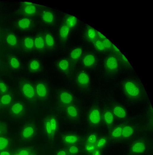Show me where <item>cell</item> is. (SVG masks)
Masks as SVG:
<instances>
[{
  "label": "cell",
  "instance_id": "37",
  "mask_svg": "<svg viewBox=\"0 0 153 155\" xmlns=\"http://www.w3.org/2000/svg\"><path fill=\"white\" fill-rule=\"evenodd\" d=\"M86 150L89 152H93L96 148V145L95 144H92L89 143L86 146Z\"/></svg>",
  "mask_w": 153,
  "mask_h": 155
},
{
  "label": "cell",
  "instance_id": "19",
  "mask_svg": "<svg viewBox=\"0 0 153 155\" xmlns=\"http://www.w3.org/2000/svg\"><path fill=\"white\" fill-rule=\"evenodd\" d=\"M66 111L67 115L71 118L75 119L78 117V110L74 106L71 104L68 105Z\"/></svg>",
  "mask_w": 153,
  "mask_h": 155
},
{
  "label": "cell",
  "instance_id": "28",
  "mask_svg": "<svg viewBox=\"0 0 153 155\" xmlns=\"http://www.w3.org/2000/svg\"><path fill=\"white\" fill-rule=\"evenodd\" d=\"M6 41L9 45L12 46H15L17 43L16 36L13 34H9L7 36Z\"/></svg>",
  "mask_w": 153,
  "mask_h": 155
},
{
  "label": "cell",
  "instance_id": "1",
  "mask_svg": "<svg viewBox=\"0 0 153 155\" xmlns=\"http://www.w3.org/2000/svg\"><path fill=\"white\" fill-rule=\"evenodd\" d=\"M123 89L128 98L133 100H138L142 98L143 91L140 85L135 81L128 80L123 84Z\"/></svg>",
  "mask_w": 153,
  "mask_h": 155
},
{
  "label": "cell",
  "instance_id": "38",
  "mask_svg": "<svg viewBox=\"0 0 153 155\" xmlns=\"http://www.w3.org/2000/svg\"><path fill=\"white\" fill-rule=\"evenodd\" d=\"M106 143V140L104 138H101L97 142L96 145V148L99 149L103 147Z\"/></svg>",
  "mask_w": 153,
  "mask_h": 155
},
{
  "label": "cell",
  "instance_id": "40",
  "mask_svg": "<svg viewBox=\"0 0 153 155\" xmlns=\"http://www.w3.org/2000/svg\"><path fill=\"white\" fill-rule=\"evenodd\" d=\"M78 151V149L76 147L72 146L69 149V151L71 153L74 154L76 153Z\"/></svg>",
  "mask_w": 153,
  "mask_h": 155
},
{
  "label": "cell",
  "instance_id": "35",
  "mask_svg": "<svg viewBox=\"0 0 153 155\" xmlns=\"http://www.w3.org/2000/svg\"><path fill=\"white\" fill-rule=\"evenodd\" d=\"M11 100V98L9 94L4 95L1 99V102L4 105H7L9 104Z\"/></svg>",
  "mask_w": 153,
  "mask_h": 155
},
{
  "label": "cell",
  "instance_id": "33",
  "mask_svg": "<svg viewBox=\"0 0 153 155\" xmlns=\"http://www.w3.org/2000/svg\"><path fill=\"white\" fill-rule=\"evenodd\" d=\"M9 62L11 67L14 68H17L20 66V63L18 59L15 57H12L10 58Z\"/></svg>",
  "mask_w": 153,
  "mask_h": 155
},
{
  "label": "cell",
  "instance_id": "12",
  "mask_svg": "<svg viewBox=\"0 0 153 155\" xmlns=\"http://www.w3.org/2000/svg\"><path fill=\"white\" fill-rule=\"evenodd\" d=\"M60 99L63 104L67 105L71 104L73 101L72 95L67 91H62L60 93Z\"/></svg>",
  "mask_w": 153,
  "mask_h": 155
},
{
  "label": "cell",
  "instance_id": "30",
  "mask_svg": "<svg viewBox=\"0 0 153 155\" xmlns=\"http://www.w3.org/2000/svg\"><path fill=\"white\" fill-rule=\"evenodd\" d=\"M133 128L129 126H126L122 128V135L125 138L131 136L133 133Z\"/></svg>",
  "mask_w": 153,
  "mask_h": 155
},
{
  "label": "cell",
  "instance_id": "43",
  "mask_svg": "<svg viewBox=\"0 0 153 155\" xmlns=\"http://www.w3.org/2000/svg\"><path fill=\"white\" fill-rule=\"evenodd\" d=\"M19 155H29V153L26 150H23L20 152Z\"/></svg>",
  "mask_w": 153,
  "mask_h": 155
},
{
  "label": "cell",
  "instance_id": "16",
  "mask_svg": "<svg viewBox=\"0 0 153 155\" xmlns=\"http://www.w3.org/2000/svg\"><path fill=\"white\" fill-rule=\"evenodd\" d=\"M32 26V22L28 18H23L20 19L18 22V28L22 30L30 29Z\"/></svg>",
  "mask_w": 153,
  "mask_h": 155
},
{
  "label": "cell",
  "instance_id": "36",
  "mask_svg": "<svg viewBox=\"0 0 153 155\" xmlns=\"http://www.w3.org/2000/svg\"><path fill=\"white\" fill-rule=\"evenodd\" d=\"M8 144L7 140L3 137H0V150L5 148Z\"/></svg>",
  "mask_w": 153,
  "mask_h": 155
},
{
  "label": "cell",
  "instance_id": "3",
  "mask_svg": "<svg viewBox=\"0 0 153 155\" xmlns=\"http://www.w3.org/2000/svg\"><path fill=\"white\" fill-rule=\"evenodd\" d=\"M104 67L108 73L113 74L116 73L119 68V63L117 58L113 56L108 57L105 62Z\"/></svg>",
  "mask_w": 153,
  "mask_h": 155
},
{
  "label": "cell",
  "instance_id": "6",
  "mask_svg": "<svg viewBox=\"0 0 153 155\" xmlns=\"http://www.w3.org/2000/svg\"><path fill=\"white\" fill-rule=\"evenodd\" d=\"M35 90L36 95L40 99H45L48 96V88L46 85L43 82L38 83L35 87Z\"/></svg>",
  "mask_w": 153,
  "mask_h": 155
},
{
  "label": "cell",
  "instance_id": "2",
  "mask_svg": "<svg viewBox=\"0 0 153 155\" xmlns=\"http://www.w3.org/2000/svg\"><path fill=\"white\" fill-rule=\"evenodd\" d=\"M39 6L31 3H23L21 10L23 14L27 16L31 17L37 14L39 10Z\"/></svg>",
  "mask_w": 153,
  "mask_h": 155
},
{
  "label": "cell",
  "instance_id": "17",
  "mask_svg": "<svg viewBox=\"0 0 153 155\" xmlns=\"http://www.w3.org/2000/svg\"><path fill=\"white\" fill-rule=\"evenodd\" d=\"M34 47L37 50H42L45 49L44 36L39 35L34 39Z\"/></svg>",
  "mask_w": 153,
  "mask_h": 155
},
{
  "label": "cell",
  "instance_id": "21",
  "mask_svg": "<svg viewBox=\"0 0 153 155\" xmlns=\"http://www.w3.org/2000/svg\"><path fill=\"white\" fill-rule=\"evenodd\" d=\"M113 112L115 116L120 118H124L126 115L125 110L120 106H115L113 109Z\"/></svg>",
  "mask_w": 153,
  "mask_h": 155
},
{
  "label": "cell",
  "instance_id": "18",
  "mask_svg": "<svg viewBox=\"0 0 153 155\" xmlns=\"http://www.w3.org/2000/svg\"><path fill=\"white\" fill-rule=\"evenodd\" d=\"M58 68L64 73H66L69 71L70 68V63L66 59H62L58 61L57 64Z\"/></svg>",
  "mask_w": 153,
  "mask_h": 155
},
{
  "label": "cell",
  "instance_id": "29",
  "mask_svg": "<svg viewBox=\"0 0 153 155\" xmlns=\"http://www.w3.org/2000/svg\"><path fill=\"white\" fill-rule=\"evenodd\" d=\"M34 132L33 128L31 126H28L23 130L22 132V135L23 137L28 138L32 136Z\"/></svg>",
  "mask_w": 153,
  "mask_h": 155
},
{
  "label": "cell",
  "instance_id": "27",
  "mask_svg": "<svg viewBox=\"0 0 153 155\" xmlns=\"http://www.w3.org/2000/svg\"><path fill=\"white\" fill-rule=\"evenodd\" d=\"M105 122L108 125L112 124L114 120V116L112 113L110 111L105 112L103 115Z\"/></svg>",
  "mask_w": 153,
  "mask_h": 155
},
{
  "label": "cell",
  "instance_id": "15",
  "mask_svg": "<svg viewBox=\"0 0 153 155\" xmlns=\"http://www.w3.org/2000/svg\"><path fill=\"white\" fill-rule=\"evenodd\" d=\"M45 49L50 50L52 49L55 45V39L53 35L47 32L44 36Z\"/></svg>",
  "mask_w": 153,
  "mask_h": 155
},
{
  "label": "cell",
  "instance_id": "25",
  "mask_svg": "<svg viewBox=\"0 0 153 155\" xmlns=\"http://www.w3.org/2000/svg\"><path fill=\"white\" fill-rule=\"evenodd\" d=\"M44 125L47 134L50 136H52V130L48 116H47L45 119Z\"/></svg>",
  "mask_w": 153,
  "mask_h": 155
},
{
  "label": "cell",
  "instance_id": "31",
  "mask_svg": "<svg viewBox=\"0 0 153 155\" xmlns=\"http://www.w3.org/2000/svg\"><path fill=\"white\" fill-rule=\"evenodd\" d=\"M23 107L22 105L19 103L15 104L12 107V112L15 115H18L21 113L23 110Z\"/></svg>",
  "mask_w": 153,
  "mask_h": 155
},
{
  "label": "cell",
  "instance_id": "23",
  "mask_svg": "<svg viewBox=\"0 0 153 155\" xmlns=\"http://www.w3.org/2000/svg\"><path fill=\"white\" fill-rule=\"evenodd\" d=\"M23 45L27 50H30L34 47V39L31 37L26 38L23 40Z\"/></svg>",
  "mask_w": 153,
  "mask_h": 155
},
{
  "label": "cell",
  "instance_id": "11",
  "mask_svg": "<svg viewBox=\"0 0 153 155\" xmlns=\"http://www.w3.org/2000/svg\"><path fill=\"white\" fill-rule=\"evenodd\" d=\"M70 29L64 23L61 25L59 31V37L60 41L64 43L67 40L69 34Z\"/></svg>",
  "mask_w": 153,
  "mask_h": 155
},
{
  "label": "cell",
  "instance_id": "9",
  "mask_svg": "<svg viewBox=\"0 0 153 155\" xmlns=\"http://www.w3.org/2000/svg\"><path fill=\"white\" fill-rule=\"evenodd\" d=\"M96 58L94 55L88 53L85 54L82 59V63L86 68H90L95 65Z\"/></svg>",
  "mask_w": 153,
  "mask_h": 155
},
{
  "label": "cell",
  "instance_id": "7",
  "mask_svg": "<svg viewBox=\"0 0 153 155\" xmlns=\"http://www.w3.org/2000/svg\"><path fill=\"white\" fill-rule=\"evenodd\" d=\"M76 80L78 85L81 88H87L90 84L89 77L86 73L84 72H82L79 74Z\"/></svg>",
  "mask_w": 153,
  "mask_h": 155
},
{
  "label": "cell",
  "instance_id": "46",
  "mask_svg": "<svg viewBox=\"0 0 153 155\" xmlns=\"http://www.w3.org/2000/svg\"></svg>",
  "mask_w": 153,
  "mask_h": 155
},
{
  "label": "cell",
  "instance_id": "45",
  "mask_svg": "<svg viewBox=\"0 0 153 155\" xmlns=\"http://www.w3.org/2000/svg\"><path fill=\"white\" fill-rule=\"evenodd\" d=\"M0 155H10V154L7 151H3L0 154Z\"/></svg>",
  "mask_w": 153,
  "mask_h": 155
},
{
  "label": "cell",
  "instance_id": "4",
  "mask_svg": "<svg viewBox=\"0 0 153 155\" xmlns=\"http://www.w3.org/2000/svg\"><path fill=\"white\" fill-rule=\"evenodd\" d=\"M42 21L45 24L52 25L55 22V17L53 13L50 10L43 9L40 12Z\"/></svg>",
  "mask_w": 153,
  "mask_h": 155
},
{
  "label": "cell",
  "instance_id": "10",
  "mask_svg": "<svg viewBox=\"0 0 153 155\" xmlns=\"http://www.w3.org/2000/svg\"><path fill=\"white\" fill-rule=\"evenodd\" d=\"M101 118L100 112L98 109L94 108L91 110L89 115V119L91 123L97 124L100 123Z\"/></svg>",
  "mask_w": 153,
  "mask_h": 155
},
{
  "label": "cell",
  "instance_id": "14",
  "mask_svg": "<svg viewBox=\"0 0 153 155\" xmlns=\"http://www.w3.org/2000/svg\"><path fill=\"white\" fill-rule=\"evenodd\" d=\"M85 35L86 39L90 42L93 43L98 39V32L89 26L86 28Z\"/></svg>",
  "mask_w": 153,
  "mask_h": 155
},
{
  "label": "cell",
  "instance_id": "22",
  "mask_svg": "<svg viewBox=\"0 0 153 155\" xmlns=\"http://www.w3.org/2000/svg\"><path fill=\"white\" fill-rule=\"evenodd\" d=\"M82 53V49L77 48L73 50L70 53L69 55L70 58L74 62L78 61L80 58Z\"/></svg>",
  "mask_w": 153,
  "mask_h": 155
},
{
  "label": "cell",
  "instance_id": "26",
  "mask_svg": "<svg viewBox=\"0 0 153 155\" xmlns=\"http://www.w3.org/2000/svg\"><path fill=\"white\" fill-rule=\"evenodd\" d=\"M48 116L53 136L57 129L58 123L56 118L54 116Z\"/></svg>",
  "mask_w": 153,
  "mask_h": 155
},
{
  "label": "cell",
  "instance_id": "44",
  "mask_svg": "<svg viewBox=\"0 0 153 155\" xmlns=\"http://www.w3.org/2000/svg\"><path fill=\"white\" fill-rule=\"evenodd\" d=\"M57 155H66L65 151H62L58 152Z\"/></svg>",
  "mask_w": 153,
  "mask_h": 155
},
{
  "label": "cell",
  "instance_id": "5",
  "mask_svg": "<svg viewBox=\"0 0 153 155\" xmlns=\"http://www.w3.org/2000/svg\"><path fill=\"white\" fill-rule=\"evenodd\" d=\"M22 92L27 98L33 99L36 96L35 89L30 83H26L23 84L21 87Z\"/></svg>",
  "mask_w": 153,
  "mask_h": 155
},
{
  "label": "cell",
  "instance_id": "42",
  "mask_svg": "<svg viewBox=\"0 0 153 155\" xmlns=\"http://www.w3.org/2000/svg\"><path fill=\"white\" fill-rule=\"evenodd\" d=\"M93 155H101L99 149L96 148L93 151Z\"/></svg>",
  "mask_w": 153,
  "mask_h": 155
},
{
  "label": "cell",
  "instance_id": "39",
  "mask_svg": "<svg viewBox=\"0 0 153 155\" xmlns=\"http://www.w3.org/2000/svg\"><path fill=\"white\" fill-rule=\"evenodd\" d=\"M97 141V136L94 134H91L88 138V141L89 143L92 144H95Z\"/></svg>",
  "mask_w": 153,
  "mask_h": 155
},
{
  "label": "cell",
  "instance_id": "13",
  "mask_svg": "<svg viewBox=\"0 0 153 155\" xmlns=\"http://www.w3.org/2000/svg\"><path fill=\"white\" fill-rule=\"evenodd\" d=\"M63 23L70 30L74 28L76 26L77 20L75 17L69 14L66 15L64 17Z\"/></svg>",
  "mask_w": 153,
  "mask_h": 155
},
{
  "label": "cell",
  "instance_id": "32",
  "mask_svg": "<svg viewBox=\"0 0 153 155\" xmlns=\"http://www.w3.org/2000/svg\"><path fill=\"white\" fill-rule=\"evenodd\" d=\"M78 140V137L74 135L67 136L65 137L64 140L66 143L72 144L75 143Z\"/></svg>",
  "mask_w": 153,
  "mask_h": 155
},
{
  "label": "cell",
  "instance_id": "34",
  "mask_svg": "<svg viewBox=\"0 0 153 155\" xmlns=\"http://www.w3.org/2000/svg\"><path fill=\"white\" fill-rule=\"evenodd\" d=\"M122 128L118 127L115 129L112 133V136L115 138L119 137L122 135Z\"/></svg>",
  "mask_w": 153,
  "mask_h": 155
},
{
  "label": "cell",
  "instance_id": "8",
  "mask_svg": "<svg viewBox=\"0 0 153 155\" xmlns=\"http://www.w3.org/2000/svg\"><path fill=\"white\" fill-rule=\"evenodd\" d=\"M95 48L99 51H104L111 48V42L107 39L104 40L98 39L93 42Z\"/></svg>",
  "mask_w": 153,
  "mask_h": 155
},
{
  "label": "cell",
  "instance_id": "41",
  "mask_svg": "<svg viewBox=\"0 0 153 155\" xmlns=\"http://www.w3.org/2000/svg\"><path fill=\"white\" fill-rule=\"evenodd\" d=\"M7 88L3 82H0V91L4 93L7 91Z\"/></svg>",
  "mask_w": 153,
  "mask_h": 155
},
{
  "label": "cell",
  "instance_id": "20",
  "mask_svg": "<svg viewBox=\"0 0 153 155\" xmlns=\"http://www.w3.org/2000/svg\"><path fill=\"white\" fill-rule=\"evenodd\" d=\"M28 68L31 72L33 73H37L41 70L40 63L37 59H34L30 62Z\"/></svg>",
  "mask_w": 153,
  "mask_h": 155
},
{
  "label": "cell",
  "instance_id": "24",
  "mask_svg": "<svg viewBox=\"0 0 153 155\" xmlns=\"http://www.w3.org/2000/svg\"><path fill=\"white\" fill-rule=\"evenodd\" d=\"M145 150V146L142 142H138L134 145L132 148V151L135 153H140L143 152Z\"/></svg>",
  "mask_w": 153,
  "mask_h": 155
}]
</instances>
